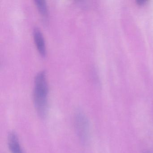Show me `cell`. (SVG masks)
<instances>
[{"label":"cell","mask_w":153,"mask_h":153,"mask_svg":"<svg viewBox=\"0 0 153 153\" xmlns=\"http://www.w3.org/2000/svg\"><path fill=\"white\" fill-rule=\"evenodd\" d=\"M48 86L44 71L39 72L36 76L33 92V102L38 116L44 119L48 112Z\"/></svg>","instance_id":"obj_1"},{"label":"cell","mask_w":153,"mask_h":153,"mask_svg":"<svg viewBox=\"0 0 153 153\" xmlns=\"http://www.w3.org/2000/svg\"><path fill=\"white\" fill-rule=\"evenodd\" d=\"M74 127L79 141L84 145H87L90 140V127L89 121L82 111L78 110L74 115Z\"/></svg>","instance_id":"obj_2"},{"label":"cell","mask_w":153,"mask_h":153,"mask_svg":"<svg viewBox=\"0 0 153 153\" xmlns=\"http://www.w3.org/2000/svg\"><path fill=\"white\" fill-rule=\"evenodd\" d=\"M33 36L38 52L42 57H45L46 55L45 42L42 32L38 27H35L33 28Z\"/></svg>","instance_id":"obj_3"},{"label":"cell","mask_w":153,"mask_h":153,"mask_svg":"<svg viewBox=\"0 0 153 153\" xmlns=\"http://www.w3.org/2000/svg\"><path fill=\"white\" fill-rule=\"evenodd\" d=\"M7 141L9 149L11 153H24L19 138L15 131H10L9 133Z\"/></svg>","instance_id":"obj_4"},{"label":"cell","mask_w":153,"mask_h":153,"mask_svg":"<svg viewBox=\"0 0 153 153\" xmlns=\"http://www.w3.org/2000/svg\"><path fill=\"white\" fill-rule=\"evenodd\" d=\"M35 3L41 15L43 17H46L48 15V9L46 1L44 0H35Z\"/></svg>","instance_id":"obj_5"}]
</instances>
